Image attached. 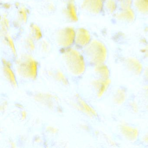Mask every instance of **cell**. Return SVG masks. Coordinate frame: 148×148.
Masks as SVG:
<instances>
[{"instance_id":"cell-1","label":"cell","mask_w":148,"mask_h":148,"mask_svg":"<svg viewBox=\"0 0 148 148\" xmlns=\"http://www.w3.org/2000/svg\"><path fill=\"white\" fill-rule=\"evenodd\" d=\"M64 60L66 69L72 75L79 77L84 73L85 62L78 53L73 51L67 52L65 54Z\"/></svg>"},{"instance_id":"cell-2","label":"cell","mask_w":148,"mask_h":148,"mask_svg":"<svg viewBox=\"0 0 148 148\" xmlns=\"http://www.w3.org/2000/svg\"><path fill=\"white\" fill-rule=\"evenodd\" d=\"M89 62L96 66L103 64L106 60L107 51L105 46L98 41L92 43L86 52Z\"/></svg>"},{"instance_id":"cell-3","label":"cell","mask_w":148,"mask_h":148,"mask_svg":"<svg viewBox=\"0 0 148 148\" xmlns=\"http://www.w3.org/2000/svg\"><path fill=\"white\" fill-rule=\"evenodd\" d=\"M17 71L19 75L24 78L34 79L38 75V64L32 59L26 58L18 62Z\"/></svg>"},{"instance_id":"cell-4","label":"cell","mask_w":148,"mask_h":148,"mask_svg":"<svg viewBox=\"0 0 148 148\" xmlns=\"http://www.w3.org/2000/svg\"><path fill=\"white\" fill-rule=\"evenodd\" d=\"M116 18L120 21L131 23L135 20V13L131 8L122 9V11L116 14Z\"/></svg>"},{"instance_id":"cell-5","label":"cell","mask_w":148,"mask_h":148,"mask_svg":"<svg viewBox=\"0 0 148 148\" xmlns=\"http://www.w3.org/2000/svg\"><path fill=\"white\" fill-rule=\"evenodd\" d=\"M125 63L128 69L133 73L138 74L142 71V64L136 59L135 58H129L126 60Z\"/></svg>"},{"instance_id":"cell-6","label":"cell","mask_w":148,"mask_h":148,"mask_svg":"<svg viewBox=\"0 0 148 148\" xmlns=\"http://www.w3.org/2000/svg\"><path fill=\"white\" fill-rule=\"evenodd\" d=\"M134 4L139 13L148 16V0H134Z\"/></svg>"},{"instance_id":"cell-7","label":"cell","mask_w":148,"mask_h":148,"mask_svg":"<svg viewBox=\"0 0 148 148\" xmlns=\"http://www.w3.org/2000/svg\"><path fill=\"white\" fill-rule=\"evenodd\" d=\"M122 133L124 136L130 140H135L138 136V131L135 128L127 125H123L122 127Z\"/></svg>"},{"instance_id":"cell-8","label":"cell","mask_w":148,"mask_h":148,"mask_svg":"<svg viewBox=\"0 0 148 148\" xmlns=\"http://www.w3.org/2000/svg\"><path fill=\"white\" fill-rule=\"evenodd\" d=\"M106 7L109 13H113L117 9V4L115 0H106Z\"/></svg>"},{"instance_id":"cell-9","label":"cell","mask_w":148,"mask_h":148,"mask_svg":"<svg viewBox=\"0 0 148 148\" xmlns=\"http://www.w3.org/2000/svg\"><path fill=\"white\" fill-rule=\"evenodd\" d=\"M119 1L122 9L131 8L132 3V0H119Z\"/></svg>"},{"instance_id":"cell-10","label":"cell","mask_w":148,"mask_h":148,"mask_svg":"<svg viewBox=\"0 0 148 148\" xmlns=\"http://www.w3.org/2000/svg\"><path fill=\"white\" fill-rule=\"evenodd\" d=\"M143 53L144 54V56L145 58L148 60V46L145 47L143 50Z\"/></svg>"},{"instance_id":"cell-11","label":"cell","mask_w":148,"mask_h":148,"mask_svg":"<svg viewBox=\"0 0 148 148\" xmlns=\"http://www.w3.org/2000/svg\"><path fill=\"white\" fill-rule=\"evenodd\" d=\"M144 77L145 79L148 82V67L145 68L144 71Z\"/></svg>"},{"instance_id":"cell-12","label":"cell","mask_w":148,"mask_h":148,"mask_svg":"<svg viewBox=\"0 0 148 148\" xmlns=\"http://www.w3.org/2000/svg\"><path fill=\"white\" fill-rule=\"evenodd\" d=\"M143 141L145 143H148V133L146 134L143 137Z\"/></svg>"}]
</instances>
